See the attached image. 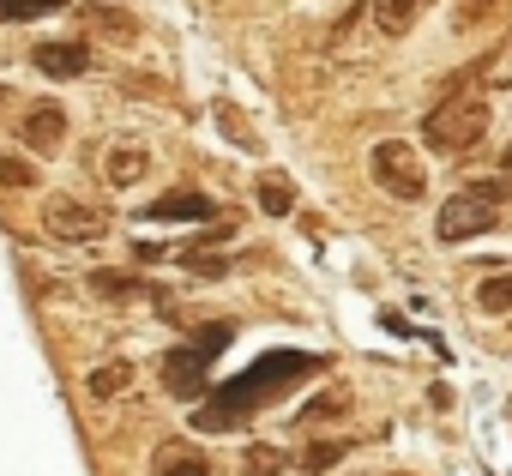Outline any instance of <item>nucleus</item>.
<instances>
[{
    "label": "nucleus",
    "mask_w": 512,
    "mask_h": 476,
    "mask_svg": "<svg viewBox=\"0 0 512 476\" xmlns=\"http://www.w3.org/2000/svg\"><path fill=\"white\" fill-rule=\"evenodd\" d=\"M482 133H488V103L476 91H452L422 115V145L434 157H464Z\"/></svg>",
    "instance_id": "obj_1"
},
{
    "label": "nucleus",
    "mask_w": 512,
    "mask_h": 476,
    "mask_svg": "<svg viewBox=\"0 0 512 476\" xmlns=\"http://www.w3.org/2000/svg\"><path fill=\"white\" fill-rule=\"evenodd\" d=\"M368 175H374V187H380V193H392V199H404V205H416V199L428 193L422 157H416L404 139H380V145L368 151Z\"/></svg>",
    "instance_id": "obj_2"
},
{
    "label": "nucleus",
    "mask_w": 512,
    "mask_h": 476,
    "mask_svg": "<svg viewBox=\"0 0 512 476\" xmlns=\"http://www.w3.org/2000/svg\"><path fill=\"white\" fill-rule=\"evenodd\" d=\"M494 205H500V199H488L482 187H464V193H452V199L440 205L434 235H440V242H476L482 229H494Z\"/></svg>",
    "instance_id": "obj_3"
},
{
    "label": "nucleus",
    "mask_w": 512,
    "mask_h": 476,
    "mask_svg": "<svg viewBox=\"0 0 512 476\" xmlns=\"http://www.w3.org/2000/svg\"><path fill=\"white\" fill-rule=\"evenodd\" d=\"M43 229L55 235V242H67V248H91V242L109 235V217L79 205V199H55V205H43Z\"/></svg>",
    "instance_id": "obj_4"
},
{
    "label": "nucleus",
    "mask_w": 512,
    "mask_h": 476,
    "mask_svg": "<svg viewBox=\"0 0 512 476\" xmlns=\"http://www.w3.org/2000/svg\"><path fill=\"white\" fill-rule=\"evenodd\" d=\"M31 67H37L43 79H79V73L91 67V49H85V43H37V49H31Z\"/></svg>",
    "instance_id": "obj_5"
},
{
    "label": "nucleus",
    "mask_w": 512,
    "mask_h": 476,
    "mask_svg": "<svg viewBox=\"0 0 512 476\" xmlns=\"http://www.w3.org/2000/svg\"><path fill=\"white\" fill-rule=\"evenodd\" d=\"M163 386L175 392V398H199L205 392V350H169L163 356Z\"/></svg>",
    "instance_id": "obj_6"
},
{
    "label": "nucleus",
    "mask_w": 512,
    "mask_h": 476,
    "mask_svg": "<svg viewBox=\"0 0 512 476\" xmlns=\"http://www.w3.org/2000/svg\"><path fill=\"white\" fill-rule=\"evenodd\" d=\"M19 139H25L31 151H55V145L67 139V115H61L55 103H43V109H31V115H25V127H19Z\"/></svg>",
    "instance_id": "obj_7"
},
{
    "label": "nucleus",
    "mask_w": 512,
    "mask_h": 476,
    "mask_svg": "<svg viewBox=\"0 0 512 476\" xmlns=\"http://www.w3.org/2000/svg\"><path fill=\"white\" fill-rule=\"evenodd\" d=\"M145 217H157V223H187V217H193V223H205V217H211V199H205V193L175 187L169 199H151V205H145Z\"/></svg>",
    "instance_id": "obj_8"
},
{
    "label": "nucleus",
    "mask_w": 512,
    "mask_h": 476,
    "mask_svg": "<svg viewBox=\"0 0 512 476\" xmlns=\"http://www.w3.org/2000/svg\"><path fill=\"white\" fill-rule=\"evenodd\" d=\"M151 476H211V464H205V452H193V440H169V446H157Z\"/></svg>",
    "instance_id": "obj_9"
},
{
    "label": "nucleus",
    "mask_w": 512,
    "mask_h": 476,
    "mask_svg": "<svg viewBox=\"0 0 512 476\" xmlns=\"http://www.w3.org/2000/svg\"><path fill=\"white\" fill-rule=\"evenodd\" d=\"M422 7H428V0H374V25H380L386 37H404Z\"/></svg>",
    "instance_id": "obj_10"
},
{
    "label": "nucleus",
    "mask_w": 512,
    "mask_h": 476,
    "mask_svg": "<svg viewBox=\"0 0 512 476\" xmlns=\"http://www.w3.org/2000/svg\"><path fill=\"white\" fill-rule=\"evenodd\" d=\"M127 380H133V368H127V362H103V368H91V374H85V392H91V398H121V392H127Z\"/></svg>",
    "instance_id": "obj_11"
},
{
    "label": "nucleus",
    "mask_w": 512,
    "mask_h": 476,
    "mask_svg": "<svg viewBox=\"0 0 512 476\" xmlns=\"http://www.w3.org/2000/svg\"><path fill=\"white\" fill-rule=\"evenodd\" d=\"M253 193H260V211H266V217H290V211H296V187H290L284 175H266Z\"/></svg>",
    "instance_id": "obj_12"
},
{
    "label": "nucleus",
    "mask_w": 512,
    "mask_h": 476,
    "mask_svg": "<svg viewBox=\"0 0 512 476\" xmlns=\"http://www.w3.org/2000/svg\"><path fill=\"white\" fill-rule=\"evenodd\" d=\"M139 175H145V151H139V145H115V151H109V181H115V187H133Z\"/></svg>",
    "instance_id": "obj_13"
},
{
    "label": "nucleus",
    "mask_w": 512,
    "mask_h": 476,
    "mask_svg": "<svg viewBox=\"0 0 512 476\" xmlns=\"http://www.w3.org/2000/svg\"><path fill=\"white\" fill-rule=\"evenodd\" d=\"M476 308H482V314H506V308H512V278H506V272H500V278H482V284H476Z\"/></svg>",
    "instance_id": "obj_14"
},
{
    "label": "nucleus",
    "mask_w": 512,
    "mask_h": 476,
    "mask_svg": "<svg viewBox=\"0 0 512 476\" xmlns=\"http://www.w3.org/2000/svg\"><path fill=\"white\" fill-rule=\"evenodd\" d=\"M482 85H488V91H512V31H506V43L488 55V67H482Z\"/></svg>",
    "instance_id": "obj_15"
},
{
    "label": "nucleus",
    "mask_w": 512,
    "mask_h": 476,
    "mask_svg": "<svg viewBox=\"0 0 512 476\" xmlns=\"http://www.w3.org/2000/svg\"><path fill=\"white\" fill-rule=\"evenodd\" d=\"M284 464H290V458H284L278 446H247V452H241V476H278Z\"/></svg>",
    "instance_id": "obj_16"
},
{
    "label": "nucleus",
    "mask_w": 512,
    "mask_h": 476,
    "mask_svg": "<svg viewBox=\"0 0 512 476\" xmlns=\"http://www.w3.org/2000/svg\"><path fill=\"white\" fill-rule=\"evenodd\" d=\"M91 290L97 296H109V302H121V296H133V290H145L139 278H127V272H91Z\"/></svg>",
    "instance_id": "obj_17"
},
{
    "label": "nucleus",
    "mask_w": 512,
    "mask_h": 476,
    "mask_svg": "<svg viewBox=\"0 0 512 476\" xmlns=\"http://www.w3.org/2000/svg\"><path fill=\"white\" fill-rule=\"evenodd\" d=\"M344 446H350V440H320V446H308V452H302V470H314V476L332 470V464L344 458Z\"/></svg>",
    "instance_id": "obj_18"
},
{
    "label": "nucleus",
    "mask_w": 512,
    "mask_h": 476,
    "mask_svg": "<svg viewBox=\"0 0 512 476\" xmlns=\"http://www.w3.org/2000/svg\"><path fill=\"white\" fill-rule=\"evenodd\" d=\"M0 181L7 187H37V169L25 157H13V151H0Z\"/></svg>",
    "instance_id": "obj_19"
},
{
    "label": "nucleus",
    "mask_w": 512,
    "mask_h": 476,
    "mask_svg": "<svg viewBox=\"0 0 512 476\" xmlns=\"http://www.w3.org/2000/svg\"><path fill=\"white\" fill-rule=\"evenodd\" d=\"M67 0H0V19H37V13H55Z\"/></svg>",
    "instance_id": "obj_20"
},
{
    "label": "nucleus",
    "mask_w": 512,
    "mask_h": 476,
    "mask_svg": "<svg viewBox=\"0 0 512 476\" xmlns=\"http://www.w3.org/2000/svg\"><path fill=\"white\" fill-rule=\"evenodd\" d=\"M91 25H103V31H115V37H133V19H127V13H103V7H91Z\"/></svg>",
    "instance_id": "obj_21"
},
{
    "label": "nucleus",
    "mask_w": 512,
    "mask_h": 476,
    "mask_svg": "<svg viewBox=\"0 0 512 476\" xmlns=\"http://www.w3.org/2000/svg\"><path fill=\"white\" fill-rule=\"evenodd\" d=\"M488 7H494V0H464V7H458V25H476Z\"/></svg>",
    "instance_id": "obj_22"
},
{
    "label": "nucleus",
    "mask_w": 512,
    "mask_h": 476,
    "mask_svg": "<svg viewBox=\"0 0 512 476\" xmlns=\"http://www.w3.org/2000/svg\"><path fill=\"white\" fill-rule=\"evenodd\" d=\"M500 181H506V193H512V151H506V175H500Z\"/></svg>",
    "instance_id": "obj_23"
}]
</instances>
